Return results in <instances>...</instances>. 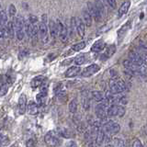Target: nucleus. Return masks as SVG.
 I'll return each instance as SVG.
<instances>
[{
    "label": "nucleus",
    "mask_w": 147,
    "mask_h": 147,
    "mask_svg": "<svg viewBox=\"0 0 147 147\" xmlns=\"http://www.w3.org/2000/svg\"><path fill=\"white\" fill-rule=\"evenodd\" d=\"M109 88L112 94H119L126 90V84L121 78H112L109 82Z\"/></svg>",
    "instance_id": "nucleus-1"
},
{
    "label": "nucleus",
    "mask_w": 147,
    "mask_h": 147,
    "mask_svg": "<svg viewBox=\"0 0 147 147\" xmlns=\"http://www.w3.org/2000/svg\"><path fill=\"white\" fill-rule=\"evenodd\" d=\"M15 33L16 37L18 40H22L25 37V20L21 16H18L16 18L15 22Z\"/></svg>",
    "instance_id": "nucleus-2"
},
{
    "label": "nucleus",
    "mask_w": 147,
    "mask_h": 147,
    "mask_svg": "<svg viewBox=\"0 0 147 147\" xmlns=\"http://www.w3.org/2000/svg\"><path fill=\"white\" fill-rule=\"evenodd\" d=\"M46 22H47V16L44 14L41 17V21L39 23V37L42 43H47L49 40L48 27Z\"/></svg>",
    "instance_id": "nucleus-3"
},
{
    "label": "nucleus",
    "mask_w": 147,
    "mask_h": 147,
    "mask_svg": "<svg viewBox=\"0 0 147 147\" xmlns=\"http://www.w3.org/2000/svg\"><path fill=\"white\" fill-rule=\"evenodd\" d=\"M44 142L48 147H59L62 144V140L53 131H49L44 136Z\"/></svg>",
    "instance_id": "nucleus-4"
},
{
    "label": "nucleus",
    "mask_w": 147,
    "mask_h": 147,
    "mask_svg": "<svg viewBox=\"0 0 147 147\" xmlns=\"http://www.w3.org/2000/svg\"><path fill=\"white\" fill-rule=\"evenodd\" d=\"M107 114L109 118H113L119 116V118L123 117V115L125 114V109L123 106L117 105V104H112L111 106H109L107 110Z\"/></svg>",
    "instance_id": "nucleus-5"
},
{
    "label": "nucleus",
    "mask_w": 147,
    "mask_h": 147,
    "mask_svg": "<svg viewBox=\"0 0 147 147\" xmlns=\"http://www.w3.org/2000/svg\"><path fill=\"white\" fill-rule=\"evenodd\" d=\"M103 131L105 133H108L109 135H114L121 131V126L119 124L114 121H109L103 125Z\"/></svg>",
    "instance_id": "nucleus-6"
},
{
    "label": "nucleus",
    "mask_w": 147,
    "mask_h": 147,
    "mask_svg": "<svg viewBox=\"0 0 147 147\" xmlns=\"http://www.w3.org/2000/svg\"><path fill=\"white\" fill-rule=\"evenodd\" d=\"M109 102L107 100L102 101L101 103H99L98 106L96 107V117L100 119H105L108 118V114H107V110H108V106Z\"/></svg>",
    "instance_id": "nucleus-7"
},
{
    "label": "nucleus",
    "mask_w": 147,
    "mask_h": 147,
    "mask_svg": "<svg viewBox=\"0 0 147 147\" xmlns=\"http://www.w3.org/2000/svg\"><path fill=\"white\" fill-rule=\"evenodd\" d=\"M87 10H88L90 15L96 21H99L101 20V18H102V15H101V13L98 9V7H96L95 3H92V2L87 3Z\"/></svg>",
    "instance_id": "nucleus-8"
},
{
    "label": "nucleus",
    "mask_w": 147,
    "mask_h": 147,
    "mask_svg": "<svg viewBox=\"0 0 147 147\" xmlns=\"http://www.w3.org/2000/svg\"><path fill=\"white\" fill-rule=\"evenodd\" d=\"M99 70H100V66L98 65V64H96V63L90 64L89 66H86L84 70L82 71V76H84V77L92 76H94L95 74L99 72Z\"/></svg>",
    "instance_id": "nucleus-9"
},
{
    "label": "nucleus",
    "mask_w": 147,
    "mask_h": 147,
    "mask_svg": "<svg viewBox=\"0 0 147 147\" xmlns=\"http://www.w3.org/2000/svg\"><path fill=\"white\" fill-rule=\"evenodd\" d=\"M57 26H58V30H59V38L63 42H65L68 39V30L67 28L64 26L63 23L57 20Z\"/></svg>",
    "instance_id": "nucleus-10"
},
{
    "label": "nucleus",
    "mask_w": 147,
    "mask_h": 147,
    "mask_svg": "<svg viewBox=\"0 0 147 147\" xmlns=\"http://www.w3.org/2000/svg\"><path fill=\"white\" fill-rule=\"evenodd\" d=\"M129 59L130 61L133 63L135 64H139V65H144V63H142V57H141V54L139 52H134V51H131V52L129 53V55H128Z\"/></svg>",
    "instance_id": "nucleus-11"
},
{
    "label": "nucleus",
    "mask_w": 147,
    "mask_h": 147,
    "mask_svg": "<svg viewBox=\"0 0 147 147\" xmlns=\"http://www.w3.org/2000/svg\"><path fill=\"white\" fill-rule=\"evenodd\" d=\"M115 52H116V46H115L114 44H111V45H109L107 48H106L105 50V53L101 55V61H107L108 59H109L110 57L112 56V55L115 53Z\"/></svg>",
    "instance_id": "nucleus-12"
},
{
    "label": "nucleus",
    "mask_w": 147,
    "mask_h": 147,
    "mask_svg": "<svg viewBox=\"0 0 147 147\" xmlns=\"http://www.w3.org/2000/svg\"><path fill=\"white\" fill-rule=\"evenodd\" d=\"M18 112L20 114H24L27 109V98L24 94H21L20 98H18Z\"/></svg>",
    "instance_id": "nucleus-13"
},
{
    "label": "nucleus",
    "mask_w": 147,
    "mask_h": 147,
    "mask_svg": "<svg viewBox=\"0 0 147 147\" xmlns=\"http://www.w3.org/2000/svg\"><path fill=\"white\" fill-rule=\"evenodd\" d=\"M45 80H46V78L43 76H36V77H34L33 79L31 80V82H30V86L33 89L38 88V87H40L41 86L44 84Z\"/></svg>",
    "instance_id": "nucleus-14"
},
{
    "label": "nucleus",
    "mask_w": 147,
    "mask_h": 147,
    "mask_svg": "<svg viewBox=\"0 0 147 147\" xmlns=\"http://www.w3.org/2000/svg\"><path fill=\"white\" fill-rule=\"evenodd\" d=\"M106 43L104 42L103 40H98L94 42V44L91 47V52L92 53H100L105 49Z\"/></svg>",
    "instance_id": "nucleus-15"
},
{
    "label": "nucleus",
    "mask_w": 147,
    "mask_h": 147,
    "mask_svg": "<svg viewBox=\"0 0 147 147\" xmlns=\"http://www.w3.org/2000/svg\"><path fill=\"white\" fill-rule=\"evenodd\" d=\"M131 21L129 20L127 21L125 24H123L121 28H119V30H118V37H119V39H122L125 34L127 33V31L131 29Z\"/></svg>",
    "instance_id": "nucleus-16"
},
{
    "label": "nucleus",
    "mask_w": 147,
    "mask_h": 147,
    "mask_svg": "<svg viewBox=\"0 0 147 147\" xmlns=\"http://www.w3.org/2000/svg\"><path fill=\"white\" fill-rule=\"evenodd\" d=\"M85 23L80 18H76V30H77V33L79 35V37L83 38L85 36L86 33V30H85Z\"/></svg>",
    "instance_id": "nucleus-17"
},
{
    "label": "nucleus",
    "mask_w": 147,
    "mask_h": 147,
    "mask_svg": "<svg viewBox=\"0 0 147 147\" xmlns=\"http://www.w3.org/2000/svg\"><path fill=\"white\" fill-rule=\"evenodd\" d=\"M14 35H15V24L13 20H10L7 22L6 27V36H8L9 38L12 39L14 38Z\"/></svg>",
    "instance_id": "nucleus-18"
},
{
    "label": "nucleus",
    "mask_w": 147,
    "mask_h": 147,
    "mask_svg": "<svg viewBox=\"0 0 147 147\" xmlns=\"http://www.w3.org/2000/svg\"><path fill=\"white\" fill-rule=\"evenodd\" d=\"M49 29H50V34L53 38H56L59 35V30H58V26L57 23L53 20H50L49 23Z\"/></svg>",
    "instance_id": "nucleus-19"
},
{
    "label": "nucleus",
    "mask_w": 147,
    "mask_h": 147,
    "mask_svg": "<svg viewBox=\"0 0 147 147\" xmlns=\"http://www.w3.org/2000/svg\"><path fill=\"white\" fill-rule=\"evenodd\" d=\"M80 71H81V68L79 66H71L70 68H68V70L65 72V77H68V78L75 77L80 73Z\"/></svg>",
    "instance_id": "nucleus-20"
},
{
    "label": "nucleus",
    "mask_w": 147,
    "mask_h": 147,
    "mask_svg": "<svg viewBox=\"0 0 147 147\" xmlns=\"http://www.w3.org/2000/svg\"><path fill=\"white\" fill-rule=\"evenodd\" d=\"M82 15H83V21H84L85 25L86 27H91L92 25V16L90 15V13L88 12L87 9H83L82 11Z\"/></svg>",
    "instance_id": "nucleus-21"
},
{
    "label": "nucleus",
    "mask_w": 147,
    "mask_h": 147,
    "mask_svg": "<svg viewBox=\"0 0 147 147\" xmlns=\"http://www.w3.org/2000/svg\"><path fill=\"white\" fill-rule=\"evenodd\" d=\"M130 6H131V2L130 1H126V2H124V3L121 4V6L119 7V12H118L119 18L122 17L123 15H125V14L128 12L129 8H130Z\"/></svg>",
    "instance_id": "nucleus-22"
},
{
    "label": "nucleus",
    "mask_w": 147,
    "mask_h": 147,
    "mask_svg": "<svg viewBox=\"0 0 147 147\" xmlns=\"http://www.w3.org/2000/svg\"><path fill=\"white\" fill-rule=\"evenodd\" d=\"M28 112L30 115H37L39 112L38 104L35 103L34 101H30L28 105Z\"/></svg>",
    "instance_id": "nucleus-23"
},
{
    "label": "nucleus",
    "mask_w": 147,
    "mask_h": 147,
    "mask_svg": "<svg viewBox=\"0 0 147 147\" xmlns=\"http://www.w3.org/2000/svg\"><path fill=\"white\" fill-rule=\"evenodd\" d=\"M91 96L93 98L95 101H96V102H102L106 96L104 95L103 92H101V91H92Z\"/></svg>",
    "instance_id": "nucleus-24"
},
{
    "label": "nucleus",
    "mask_w": 147,
    "mask_h": 147,
    "mask_svg": "<svg viewBox=\"0 0 147 147\" xmlns=\"http://www.w3.org/2000/svg\"><path fill=\"white\" fill-rule=\"evenodd\" d=\"M58 135L62 136L63 138H67V139H69V138H72L73 137V133L70 130H68V129L66 128H58Z\"/></svg>",
    "instance_id": "nucleus-25"
},
{
    "label": "nucleus",
    "mask_w": 147,
    "mask_h": 147,
    "mask_svg": "<svg viewBox=\"0 0 147 147\" xmlns=\"http://www.w3.org/2000/svg\"><path fill=\"white\" fill-rule=\"evenodd\" d=\"M0 83H2V84L6 85L9 87L13 83V78L9 75H7V74H6V75H2L0 76Z\"/></svg>",
    "instance_id": "nucleus-26"
},
{
    "label": "nucleus",
    "mask_w": 147,
    "mask_h": 147,
    "mask_svg": "<svg viewBox=\"0 0 147 147\" xmlns=\"http://www.w3.org/2000/svg\"><path fill=\"white\" fill-rule=\"evenodd\" d=\"M46 98H47V93H43V92H40V93L36 96V101L37 104L39 106H43Z\"/></svg>",
    "instance_id": "nucleus-27"
},
{
    "label": "nucleus",
    "mask_w": 147,
    "mask_h": 147,
    "mask_svg": "<svg viewBox=\"0 0 147 147\" xmlns=\"http://www.w3.org/2000/svg\"><path fill=\"white\" fill-rule=\"evenodd\" d=\"M86 41H80V42L74 44V45L72 46L71 50L74 51V52H80V51H82L83 49H85V48H86Z\"/></svg>",
    "instance_id": "nucleus-28"
},
{
    "label": "nucleus",
    "mask_w": 147,
    "mask_h": 147,
    "mask_svg": "<svg viewBox=\"0 0 147 147\" xmlns=\"http://www.w3.org/2000/svg\"><path fill=\"white\" fill-rule=\"evenodd\" d=\"M104 139H105V131H103V129H101V130L98 131V135H96V145L100 146V144L104 142Z\"/></svg>",
    "instance_id": "nucleus-29"
},
{
    "label": "nucleus",
    "mask_w": 147,
    "mask_h": 147,
    "mask_svg": "<svg viewBox=\"0 0 147 147\" xmlns=\"http://www.w3.org/2000/svg\"><path fill=\"white\" fill-rule=\"evenodd\" d=\"M9 144V138L2 131H0V147L7 146Z\"/></svg>",
    "instance_id": "nucleus-30"
},
{
    "label": "nucleus",
    "mask_w": 147,
    "mask_h": 147,
    "mask_svg": "<svg viewBox=\"0 0 147 147\" xmlns=\"http://www.w3.org/2000/svg\"><path fill=\"white\" fill-rule=\"evenodd\" d=\"M74 59H75V60H74V62H75V63L76 64V65H81V64L86 63V54L85 53L79 54Z\"/></svg>",
    "instance_id": "nucleus-31"
},
{
    "label": "nucleus",
    "mask_w": 147,
    "mask_h": 147,
    "mask_svg": "<svg viewBox=\"0 0 147 147\" xmlns=\"http://www.w3.org/2000/svg\"><path fill=\"white\" fill-rule=\"evenodd\" d=\"M69 111L71 113H76L77 111V100L76 98H74L69 103Z\"/></svg>",
    "instance_id": "nucleus-32"
},
{
    "label": "nucleus",
    "mask_w": 147,
    "mask_h": 147,
    "mask_svg": "<svg viewBox=\"0 0 147 147\" xmlns=\"http://www.w3.org/2000/svg\"><path fill=\"white\" fill-rule=\"evenodd\" d=\"M138 52L147 53V42H145L144 40H141L139 42V45H138Z\"/></svg>",
    "instance_id": "nucleus-33"
},
{
    "label": "nucleus",
    "mask_w": 147,
    "mask_h": 147,
    "mask_svg": "<svg viewBox=\"0 0 147 147\" xmlns=\"http://www.w3.org/2000/svg\"><path fill=\"white\" fill-rule=\"evenodd\" d=\"M113 147H125V142L122 139L116 138L113 141Z\"/></svg>",
    "instance_id": "nucleus-34"
},
{
    "label": "nucleus",
    "mask_w": 147,
    "mask_h": 147,
    "mask_svg": "<svg viewBox=\"0 0 147 147\" xmlns=\"http://www.w3.org/2000/svg\"><path fill=\"white\" fill-rule=\"evenodd\" d=\"M8 91V86L0 83V96H5Z\"/></svg>",
    "instance_id": "nucleus-35"
},
{
    "label": "nucleus",
    "mask_w": 147,
    "mask_h": 147,
    "mask_svg": "<svg viewBox=\"0 0 147 147\" xmlns=\"http://www.w3.org/2000/svg\"><path fill=\"white\" fill-rule=\"evenodd\" d=\"M95 5H96V7H98V9L100 11L101 13V15H104V13H105V8H104V5L102 2H100V1H96L95 2Z\"/></svg>",
    "instance_id": "nucleus-36"
},
{
    "label": "nucleus",
    "mask_w": 147,
    "mask_h": 147,
    "mask_svg": "<svg viewBox=\"0 0 147 147\" xmlns=\"http://www.w3.org/2000/svg\"><path fill=\"white\" fill-rule=\"evenodd\" d=\"M82 105H83V107H84V109H85L86 110L88 109L89 106H90L88 98H86V96H84V98H82Z\"/></svg>",
    "instance_id": "nucleus-37"
},
{
    "label": "nucleus",
    "mask_w": 147,
    "mask_h": 147,
    "mask_svg": "<svg viewBox=\"0 0 147 147\" xmlns=\"http://www.w3.org/2000/svg\"><path fill=\"white\" fill-rule=\"evenodd\" d=\"M76 30V18L73 17V18H71V32H72V34L75 32Z\"/></svg>",
    "instance_id": "nucleus-38"
},
{
    "label": "nucleus",
    "mask_w": 147,
    "mask_h": 147,
    "mask_svg": "<svg viewBox=\"0 0 147 147\" xmlns=\"http://www.w3.org/2000/svg\"><path fill=\"white\" fill-rule=\"evenodd\" d=\"M8 13H9V15H10L11 17H14V16L16 15V13H17V9H16V7L14 6L13 4H11L10 6H9Z\"/></svg>",
    "instance_id": "nucleus-39"
},
{
    "label": "nucleus",
    "mask_w": 147,
    "mask_h": 147,
    "mask_svg": "<svg viewBox=\"0 0 147 147\" xmlns=\"http://www.w3.org/2000/svg\"><path fill=\"white\" fill-rule=\"evenodd\" d=\"M131 147H144V145H142V144L139 139H135L132 142Z\"/></svg>",
    "instance_id": "nucleus-40"
},
{
    "label": "nucleus",
    "mask_w": 147,
    "mask_h": 147,
    "mask_svg": "<svg viewBox=\"0 0 147 147\" xmlns=\"http://www.w3.org/2000/svg\"><path fill=\"white\" fill-rule=\"evenodd\" d=\"M140 54H141V57H142V63H144V65H147V53H141L139 52Z\"/></svg>",
    "instance_id": "nucleus-41"
},
{
    "label": "nucleus",
    "mask_w": 147,
    "mask_h": 147,
    "mask_svg": "<svg viewBox=\"0 0 147 147\" xmlns=\"http://www.w3.org/2000/svg\"><path fill=\"white\" fill-rule=\"evenodd\" d=\"M26 146L27 147H35V142H34V140H32V139L28 140L27 144H26Z\"/></svg>",
    "instance_id": "nucleus-42"
},
{
    "label": "nucleus",
    "mask_w": 147,
    "mask_h": 147,
    "mask_svg": "<svg viewBox=\"0 0 147 147\" xmlns=\"http://www.w3.org/2000/svg\"><path fill=\"white\" fill-rule=\"evenodd\" d=\"M107 4L109 5V7L113 9L116 8V2H115L114 0H109V1H107Z\"/></svg>",
    "instance_id": "nucleus-43"
},
{
    "label": "nucleus",
    "mask_w": 147,
    "mask_h": 147,
    "mask_svg": "<svg viewBox=\"0 0 147 147\" xmlns=\"http://www.w3.org/2000/svg\"><path fill=\"white\" fill-rule=\"evenodd\" d=\"M66 147H77L76 142L74 141H69L67 144H66Z\"/></svg>",
    "instance_id": "nucleus-44"
},
{
    "label": "nucleus",
    "mask_w": 147,
    "mask_h": 147,
    "mask_svg": "<svg viewBox=\"0 0 147 147\" xmlns=\"http://www.w3.org/2000/svg\"><path fill=\"white\" fill-rule=\"evenodd\" d=\"M106 147H113V145H110V144H108Z\"/></svg>",
    "instance_id": "nucleus-45"
},
{
    "label": "nucleus",
    "mask_w": 147,
    "mask_h": 147,
    "mask_svg": "<svg viewBox=\"0 0 147 147\" xmlns=\"http://www.w3.org/2000/svg\"><path fill=\"white\" fill-rule=\"evenodd\" d=\"M11 147H18V146L17 144H14V145H12Z\"/></svg>",
    "instance_id": "nucleus-46"
},
{
    "label": "nucleus",
    "mask_w": 147,
    "mask_h": 147,
    "mask_svg": "<svg viewBox=\"0 0 147 147\" xmlns=\"http://www.w3.org/2000/svg\"><path fill=\"white\" fill-rule=\"evenodd\" d=\"M96 147H100V146H96Z\"/></svg>",
    "instance_id": "nucleus-47"
}]
</instances>
